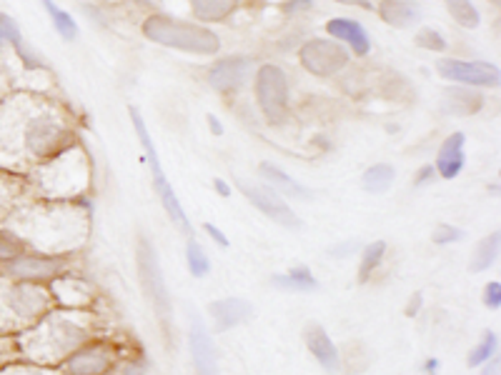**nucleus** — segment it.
<instances>
[{
  "label": "nucleus",
  "instance_id": "nucleus-40",
  "mask_svg": "<svg viewBox=\"0 0 501 375\" xmlns=\"http://www.w3.org/2000/svg\"><path fill=\"white\" fill-rule=\"evenodd\" d=\"M416 45L423 48V50H434V53H444L446 48H449L446 38L436 28H422L416 33Z\"/></svg>",
  "mask_w": 501,
  "mask_h": 375
},
{
  "label": "nucleus",
  "instance_id": "nucleus-38",
  "mask_svg": "<svg viewBox=\"0 0 501 375\" xmlns=\"http://www.w3.org/2000/svg\"><path fill=\"white\" fill-rule=\"evenodd\" d=\"M186 265H189V273L193 278H206L211 273V261L196 241H189L186 245Z\"/></svg>",
  "mask_w": 501,
  "mask_h": 375
},
{
  "label": "nucleus",
  "instance_id": "nucleus-45",
  "mask_svg": "<svg viewBox=\"0 0 501 375\" xmlns=\"http://www.w3.org/2000/svg\"><path fill=\"white\" fill-rule=\"evenodd\" d=\"M203 228H206V235L211 238L213 243L221 245V248H228V238H226V233H223L218 225H213V223H203Z\"/></svg>",
  "mask_w": 501,
  "mask_h": 375
},
{
  "label": "nucleus",
  "instance_id": "nucleus-20",
  "mask_svg": "<svg viewBox=\"0 0 501 375\" xmlns=\"http://www.w3.org/2000/svg\"><path fill=\"white\" fill-rule=\"evenodd\" d=\"M326 33L334 41L348 48V53L364 58L371 53V38H368L366 28L354 18H331L326 23Z\"/></svg>",
  "mask_w": 501,
  "mask_h": 375
},
{
  "label": "nucleus",
  "instance_id": "nucleus-18",
  "mask_svg": "<svg viewBox=\"0 0 501 375\" xmlns=\"http://www.w3.org/2000/svg\"><path fill=\"white\" fill-rule=\"evenodd\" d=\"M190 345V361L196 368V375H221L218 373V355H216V345H213L211 335L206 331V325L200 318H193L189 333Z\"/></svg>",
  "mask_w": 501,
  "mask_h": 375
},
{
  "label": "nucleus",
  "instance_id": "nucleus-6",
  "mask_svg": "<svg viewBox=\"0 0 501 375\" xmlns=\"http://www.w3.org/2000/svg\"><path fill=\"white\" fill-rule=\"evenodd\" d=\"M144 35L151 43L166 45V48L193 53V56H213L221 50V38L213 33L211 28L171 18L166 13L148 15L144 21Z\"/></svg>",
  "mask_w": 501,
  "mask_h": 375
},
{
  "label": "nucleus",
  "instance_id": "nucleus-25",
  "mask_svg": "<svg viewBox=\"0 0 501 375\" xmlns=\"http://www.w3.org/2000/svg\"><path fill=\"white\" fill-rule=\"evenodd\" d=\"M271 283L283 293H313V290H319V278L313 276L311 268H306V265H296L283 276H274Z\"/></svg>",
  "mask_w": 501,
  "mask_h": 375
},
{
  "label": "nucleus",
  "instance_id": "nucleus-24",
  "mask_svg": "<svg viewBox=\"0 0 501 375\" xmlns=\"http://www.w3.org/2000/svg\"><path fill=\"white\" fill-rule=\"evenodd\" d=\"M381 21L389 23L391 28H412L422 18V8L416 0H381L379 3Z\"/></svg>",
  "mask_w": 501,
  "mask_h": 375
},
{
  "label": "nucleus",
  "instance_id": "nucleus-26",
  "mask_svg": "<svg viewBox=\"0 0 501 375\" xmlns=\"http://www.w3.org/2000/svg\"><path fill=\"white\" fill-rule=\"evenodd\" d=\"M258 173L266 178V183L274 188V190H281V193H286V196H291V198H301V200L309 198V190L301 186L299 180H293L289 173H283L281 168L271 166V163H261Z\"/></svg>",
  "mask_w": 501,
  "mask_h": 375
},
{
  "label": "nucleus",
  "instance_id": "nucleus-56",
  "mask_svg": "<svg viewBox=\"0 0 501 375\" xmlns=\"http://www.w3.org/2000/svg\"><path fill=\"white\" fill-rule=\"evenodd\" d=\"M491 3H494V5H499V0H491Z\"/></svg>",
  "mask_w": 501,
  "mask_h": 375
},
{
  "label": "nucleus",
  "instance_id": "nucleus-3",
  "mask_svg": "<svg viewBox=\"0 0 501 375\" xmlns=\"http://www.w3.org/2000/svg\"><path fill=\"white\" fill-rule=\"evenodd\" d=\"M103 331L106 328L93 310H70L56 306L28 331L15 335V341L23 361L58 368L73 351L103 335Z\"/></svg>",
  "mask_w": 501,
  "mask_h": 375
},
{
  "label": "nucleus",
  "instance_id": "nucleus-46",
  "mask_svg": "<svg viewBox=\"0 0 501 375\" xmlns=\"http://www.w3.org/2000/svg\"><path fill=\"white\" fill-rule=\"evenodd\" d=\"M422 308H423V293H419V290H416V293L412 296V300L406 303V310H404V316H406V318H416V316L422 313Z\"/></svg>",
  "mask_w": 501,
  "mask_h": 375
},
{
  "label": "nucleus",
  "instance_id": "nucleus-51",
  "mask_svg": "<svg viewBox=\"0 0 501 375\" xmlns=\"http://www.w3.org/2000/svg\"><path fill=\"white\" fill-rule=\"evenodd\" d=\"M206 121H209V128H211L213 135H223V123L218 121V118H216V115H209V118H206Z\"/></svg>",
  "mask_w": 501,
  "mask_h": 375
},
{
  "label": "nucleus",
  "instance_id": "nucleus-32",
  "mask_svg": "<svg viewBox=\"0 0 501 375\" xmlns=\"http://www.w3.org/2000/svg\"><path fill=\"white\" fill-rule=\"evenodd\" d=\"M444 3L449 15H451L461 28H467V31H477V28L481 25L479 8H477L471 0H444Z\"/></svg>",
  "mask_w": 501,
  "mask_h": 375
},
{
  "label": "nucleus",
  "instance_id": "nucleus-43",
  "mask_svg": "<svg viewBox=\"0 0 501 375\" xmlns=\"http://www.w3.org/2000/svg\"><path fill=\"white\" fill-rule=\"evenodd\" d=\"M481 300H484V306H487L489 310L501 308V283L499 280H491V283H487Z\"/></svg>",
  "mask_w": 501,
  "mask_h": 375
},
{
  "label": "nucleus",
  "instance_id": "nucleus-30",
  "mask_svg": "<svg viewBox=\"0 0 501 375\" xmlns=\"http://www.w3.org/2000/svg\"><path fill=\"white\" fill-rule=\"evenodd\" d=\"M499 248H501V233L499 231L489 233V235L477 245L474 255H471V270H474V273H484V270H489L491 265L496 263V258H499Z\"/></svg>",
  "mask_w": 501,
  "mask_h": 375
},
{
  "label": "nucleus",
  "instance_id": "nucleus-5",
  "mask_svg": "<svg viewBox=\"0 0 501 375\" xmlns=\"http://www.w3.org/2000/svg\"><path fill=\"white\" fill-rule=\"evenodd\" d=\"M51 308H56V303L48 286L0 276V331L3 333L21 335Z\"/></svg>",
  "mask_w": 501,
  "mask_h": 375
},
{
  "label": "nucleus",
  "instance_id": "nucleus-33",
  "mask_svg": "<svg viewBox=\"0 0 501 375\" xmlns=\"http://www.w3.org/2000/svg\"><path fill=\"white\" fill-rule=\"evenodd\" d=\"M496 351H499V335L494 331H487L481 335L479 345L471 348V353H469V368H481V365H487L489 361L496 358Z\"/></svg>",
  "mask_w": 501,
  "mask_h": 375
},
{
  "label": "nucleus",
  "instance_id": "nucleus-12",
  "mask_svg": "<svg viewBox=\"0 0 501 375\" xmlns=\"http://www.w3.org/2000/svg\"><path fill=\"white\" fill-rule=\"evenodd\" d=\"M299 60L301 66L306 68L311 76L331 78L339 76L341 70L348 68L351 53L339 41H331V38H311V41H306V43L301 45Z\"/></svg>",
  "mask_w": 501,
  "mask_h": 375
},
{
  "label": "nucleus",
  "instance_id": "nucleus-22",
  "mask_svg": "<svg viewBox=\"0 0 501 375\" xmlns=\"http://www.w3.org/2000/svg\"><path fill=\"white\" fill-rule=\"evenodd\" d=\"M209 316H211L216 331H231L251 320L254 306L244 298H221L213 300L209 306Z\"/></svg>",
  "mask_w": 501,
  "mask_h": 375
},
{
  "label": "nucleus",
  "instance_id": "nucleus-41",
  "mask_svg": "<svg viewBox=\"0 0 501 375\" xmlns=\"http://www.w3.org/2000/svg\"><path fill=\"white\" fill-rule=\"evenodd\" d=\"M467 238V233L457 228V225H449V223H441V225H436L434 228V235H431V241L436 245H451V243H459V241H464Z\"/></svg>",
  "mask_w": 501,
  "mask_h": 375
},
{
  "label": "nucleus",
  "instance_id": "nucleus-29",
  "mask_svg": "<svg viewBox=\"0 0 501 375\" xmlns=\"http://www.w3.org/2000/svg\"><path fill=\"white\" fill-rule=\"evenodd\" d=\"M386 251H389V245L386 241H374V243H368L361 248V263H358V283L364 286L371 280V276L379 270L381 261L386 258Z\"/></svg>",
  "mask_w": 501,
  "mask_h": 375
},
{
  "label": "nucleus",
  "instance_id": "nucleus-44",
  "mask_svg": "<svg viewBox=\"0 0 501 375\" xmlns=\"http://www.w3.org/2000/svg\"><path fill=\"white\" fill-rule=\"evenodd\" d=\"M436 168L431 166V163H426V166H422L419 170H416V176H413V186L422 188V186H429V183H434L436 180Z\"/></svg>",
  "mask_w": 501,
  "mask_h": 375
},
{
  "label": "nucleus",
  "instance_id": "nucleus-52",
  "mask_svg": "<svg viewBox=\"0 0 501 375\" xmlns=\"http://www.w3.org/2000/svg\"><path fill=\"white\" fill-rule=\"evenodd\" d=\"M313 0H289V8L286 11H299V8H309Z\"/></svg>",
  "mask_w": 501,
  "mask_h": 375
},
{
  "label": "nucleus",
  "instance_id": "nucleus-34",
  "mask_svg": "<svg viewBox=\"0 0 501 375\" xmlns=\"http://www.w3.org/2000/svg\"><path fill=\"white\" fill-rule=\"evenodd\" d=\"M148 368H151V361H148V355L144 353V348H125V353L123 358L118 361L116 365V373L118 375H148Z\"/></svg>",
  "mask_w": 501,
  "mask_h": 375
},
{
  "label": "nucleus",
  "instance_id": "nucleus-39",
  "mask_svg": "<svg viewBox=\"0 0 501 375\" xmlns=\"http://www.w3.org/2000/svg\"><path fill=\"white\" fill-rule=\"evenodd\" d=\"M0 375H66L60 368H51V365H38L31 361H13L5 368H0Z\"/></svg>",
  "mask_w": 501,
  "mask_h": 375
},
{
  "label": "nucleus",
  "instance_id": "nucleus-13",
  "mask_svg": "<svg viewBox=\"0 0 501 375\" xmlns=\"http://www.w3.org/2000/svg\"><path fill=\"white\" fill-rule=\"evenodd\" d=\"M439 76L449 83H459L467 88H496L501 80L499 68L487 60H461V58H441L436 63Z\"/></svg>",
  "mask_w": 501,
  "mask_h": 375
},
{
  "label": "nucleus",
  "instance_id": "nucleus-36",
  "mask_svg": "<svg viewBox=\"0 0 501 375\" xmlns=\"http://www.w3.org/2000/svg\"><path fill=\"white\" fill-rule=\"evenodd\" d=\"M15 58L8 56V50H0V98H5L8 93L18 90V76L21 66L15 68Z\"/></svg>",
  "mask_w": 501,
  "mask_h": 375
},
{
  "label": "nucleus",
  "instance_id": "nucleus-7",
  "mask_svg": "<svg viewBox=\"0 0 501 375\" xmlns=\"http://www.w3.org/2000/svg\"><path fill=\"white\" fill-rule=\"evenodd\" d=\"M128 115H131L134 131H135V135H138V141H141V148H144L145 160H148V168H151V178H153V188H156L158 198H161L163 208H166L168 218H171V223H176V225H179L181 233L190 235L189 215H186V210H183V206H181V200H179V196H176V190L171 188L166 173H163V163H161V158H158L156 143H153L151 133H148V128H145L144 115H141V111H138V108H134V105H131Z\"/></svg>",
  "mask_w": 501,
  "mask_h": 375
},
{
  "label": "nucleus",
  "instance_id": "nucleus-31",
  "mask_svg": "<svg viewBox=\"0 0 501 375\" xmlns=\"http://www.w3.org/2000/svg\"><path fill=\"white\" fill-rule=\"evenodd\" d=\"M396 180V170L389 163H376V166L366 168V173L361 176V186L368 193H384L391 183Z\"/></svg>",
  "mask_w": 501,
  "mask_h": 375
},
{
  "label": "nucleus",
  "instance_id": "nucleus-21",
  "mask_svg": "<svg viewBox=\"0 0 501 375\" xmlns=\"http://www.w3.org/2000/svg\"><path fill=\"white\" fill-rule=\"evenodd\" d=\"M464 166H467V135L451 133L439 148V155H436V176L444 178V180H454V178L461 176Z\"/></svg>",
  "mask_w": 501,
  "mask_h": 375
},
{
  "label": "nucleus",
  "instance_id": "nucleus-54",
  "mask_svg": "<svg viewBox=\"0 0 501 375\" xmlns=\"http://www.w3.org/2000/svg\"><path fill=\"white\" fill-rule=\"evenodd\" d=\"M341 3H351V5H358V8H366V11H371V3H366V0H341Z\"/></svg>",
  "mask_w": 501,
  "mask_h": 375
},
{
  "label": "nucleus",
  "instance_id": "nucleus-10",
  "mask_svg": "<svg viewBox=\"0 0 501 375\" xmlns=\"http://www.w3.org/2000/svg\"><path fill=\"white\" fill-rule=\"evenodd\" d=\"M256 103L271 125H286L291 115V86L286 70L266 63L256 70Z\"/></svg>",
  "mask_w": 501,
  "mask_h": 375
},
{
  "label": "nucleus",
  "instance_id": "nucleus-16",
  "mask_svg": "<svg viewBox=\"0 0 501 375\" xmlns=\"http://www.w3.org/2000/svg\"><path fill=\"white\" fill-rule=\"evenodd\" d=\"M251 76V58L246 56H228L216 60L209 68V83L218 93H236L246 86Z\"/></svg>",
  "mask_w": 501,
  "mask_h": 375
},
{
  "label": "nucleus",
  "instance_id": "nucleus-49",
  "mask_svg": "<svg viewBox=\"0 0 501 375\" xmlns=\"http://www.w3.org/2000/svg\"><path fill=\"white\" fill-rule=\"evenodd\" d=\"M439 358H426V361H423V365H422V370L426 375H436L439 373Z\"/></svg>",
  "mask_w": 501,
  "mask_h": 375
},
{
  "label": "nucleus",
  "instance_id": "nucleus-55",
  "mask_svg": "<svg viewBox=\"0 0 501 375\" xmlns=\"http://www.w3.org/2000/svg\"><path fill=\"white\" fill-rule=\"evenodd\" d=\"M134 3H141V5H148V3H153V0H134Z\"/></svg>",
  "mask_w": 501,
  "mask_h": 375
},
{
  "label": "nucleus",
  "instance_id": "nucleus-53",
  "mask_svg": "<svg viewBox=\"0 0 501 375\" xmlns=\"http://www.w3.org/2000/svg\"><path fill=\"white\" fill-rule=\"evenodd\" d=\"M496 365H499V361L494 358V361H489V363H487V368H484V373H481V375H496Z\"/></svg>",
  "mask_w": 501,
  "mask_h": 375
},
{
  "label": "nucleus",
  "instance_id": "nucleus-17",
  "mask_svg": "<svg viewBox=\"0 0 501 375\" xmlns=\"http://www.w3.org/2000/svg\"><path fill=\"white\" fill-rule=\"evenodd\" d=\"M303 341H306L309 353L316 358V363L321 365L326 373H331V375L341 373V368H344L341 353H339L336 343L331 341V335L323 331L319 323H309V325H306V331H303Z\"/></svg>",
  "mask_w": 501,
  "mask_h": 375
},
{
  "label": "nucleus",
  "instance_id": "nucleus-27",
  "mask_svg": "<svg viewBox=\"0 0 501 375\" xmlns=\"http://www.w3.org/2000/svg\"><path fill=\"white\" fill-rule=\"evenodd\" d=\"M196 18L203 23H221L238 8V0H190Z\"/></svg>",
  "mask_w": 501,
  "mask_h": 375
},
{
  "label": "nucleus",
  "instance_id": "nucleus-9",
  "mask_svg": "<svg viewBox=\"0 0 501 375\" xmlns=\"http://www.w3.org/2000/svg\"><path fill=\"white\" fill-rule=\"evenodd\" d=\"M125 348L128 343L98 335L93 341L83 343L79 351H73L58 368L66 375H111L125 353Z\"/></svg>",
  "mask_w": 501,
  "mask_h": 375
},
{
  "label": "nucleus",
  "instance_id": "nucleus-15",
  "mask_svg": "<svg viewBox=\"0 0 501 375\" xmlns=\"http://www.w3.org/2000/svg\"><path fill=\"white\" fill-rule=\"evenodd\" d=\"M51 296L58 308H70V310H96V290L88 280L73 276V273H63L56 280L48 283Z\"/></svg>",
  "mask_w": 501,
  "mask_h": 375
},
{
  "label": "nucleus",
  "instance_id": "nucleus-48",
  "mask_svg": "<svg viewBox=\"0 0 501 375\" xmlns=\"http://www.w3.org/2000/svg\"><path fill=\"white\" fill-rule=\"evenodd\" d=\"M213 188H216V193H218L221 198H231V186H228L223 178H213Z\"/></svg>",
  "mask_w": 501,
  "mask_h": 375
},
{
  "label": "nucleus",
  "instance_id": "nucleus-19",
  "mask_svg": "<svg viewBox=\"0 0 501 375\" xmlns=\"http://www.w3.org/2000/svg\"><path fill=\"white\" fill-rule=\"evenodd\" d=\"M31 200H35V196L28 178L11 170H0V223Z\"/></svg>",
  "mask_w": 501,
  "mask_h": 375
},
{
  "label": "nucleus",
  "instance_id": "nucleus-42",
  "mask_svg": "<svg viewBox=\"0 0 501 375\" xmlns=\"http://www.w3.org/2000/svg\"><path fill=\"white\" fill-rule=\"evenodd\" d=\"M13 361H21V351H18V341L15 335L0 331V368H5Z\"/></svg>",
  "mask_w": 501,
  "mask_h": 375
},
{
  "label": "nucleus",
  "instance_id": "nucleus-28",
  "mask_svg": "<svg viewBox=\"0 0 501 375\" xmlns=\"http://www.w3.org/2000/svg\"><path fill=\"white\" fill-rule=\"evenodd\" d=\"M41 5H43L45 13H48V18L53 21V28H56V33L60 35L63 41L70 43V41L79 38V23H76V18H73L70 13L63 11L56 0H41Z\"/></svg>",
  "mask_w": 501,
  "mask_h": 375
},
{
  "label": "nucleus",
  "instance_id": "nucleus-37",
  "mask_svg": "<svg viewBox=\"0 0 501 375\" xmlns=\"http://www.w3.org/2000/svg\"><path fill=\"white\" fill-rule=\"evenodd\" d=\"M25 43L21 33V25L8 13L0 11V50H15L18 45Z\"/></svg>",
  "mask_w": 501,
  "mask_h": 375
},
{
  "label": "nucleus",
  "instance_id": "nucleus-23",
  "mask_svg": "<svg viewBox=\"0 0 501 375\" xmlns=\"http://www.w3.org/2000/svg\"><path fill=\"white\" fill-rule=\"evenodd\" d=\"M487 105L484 93L477 88H446L444 100H441V108L449 115H457V118H469V115H477Z\"/></svg>",
  "mask_w": 501,
  "mask_h": 375
},
{
  "label": "nucleus",
  "instance_id": "nucleus-11",
  "mask_svg": "<svg viewBox=\"0 0 501 375\" xmlns=\"http://www.w3.org/2000/svg\"><path fill=\"white\" fill-rule=\"evenodd\" d=\"M73 255H51L38 253V251H25L21 258H15L11 263L0 265V276L11 278V280H23V283H41L48 286L51 280H56L63 273H70Z\"/></svg>",
  "mask_w": 501,
  "mask_h": 375
},
{
  "label": "nucleus",
  "instance_id": "nucleus-8",
  "mask_svg": "<svg viewBox=\"0 0 501 375\" xmlns=\"http://www.w3.org/2000/svg\"><path fill=\"white\" fill-rule=\"evenodd\" d=\"M135 261H138V276H141V286H144L145 298L151 300V308L156 313L158 323L163 335H171L173 320H171V298H168L166 280H163V270H161V261L151 238L138 235V248H135Z\"/></svg>",
  "mask_w": 501,
  "mask_h": 375
},
{
  "label": "nucleus",
  "instance_id": "nucleus-4",
  "mask_svg": "<svg viewBox=\"0 0 501 375\" xmlns=\"http://www.w3.org/2000/svg\"><path fill=\"white\" fill-rule=\"evenodd\" d=\"M33 196L41 200H79L90 190L93 160L80 143H73L28 173Z\"/></svg>",
  "mask_w": 501,
  "mask_h": 375
},
{
  "label": "nucleus",
  "instance_id": "nucleus-35",
  "mask_svg": "<svg viewBox=\"0 0 501 375\" xmlns=\"http://www.w3.org/2000/svg\"><path fill=\"white\" fill-rule=\"evenodd\" d=\"M25 251H28V245H25V241H23L21 235H15L11 228H5V225L0 223V265L11 263L15 258H21Z\"/></svg>",
  "mask_w": 501,
  "mask_h": 375
},
{
  "label": "nucleus",
  "instance_id": "nucleus-2",
  "mask_svg": "<svg viewBox=\"0 0 501 375\" xmlns=\"http://www.w3.org/2000/svg\"><path fill=\"white\" fill-rule=\"evenodd\" d=\"M93 200L35 198L8 215L3 225L21 235L31 251L51 255H73L88 243Z\"/></svg>",
  "mask_w": 501,
  "mask_h": 375
},
{
  "label": "nucleus",
  "instance_id": "nucleus-50",
  "mask_svg": "<svg viewBox=\"0 0 501 375\" xmlns=\"http://www.w3.org/2000/svg\"><path fill=\"white\" fill-rule=\"evenodd\" d=\"M83 11H86V15H88V18H93V21H98L100 25H106V18L100 15V11H98V8H96V5H83Z\"/></svg>",
  "mask_w": 501,
  "mask_h": 375
},
{
  "label": "nucleus",
  "instance_id": "nucleus-1",
  "mask_svg": "<svg viewBox=\"0 0 501 375\" xmlns=\"http://www.w3.org/2000/svg\"><path fill=\"white\" fill-rule=\"evenodd\" d=\"M79 143L73 111L38 90L0 98V170L28 176L35 166Z\"/></svg>",
  "mask_w": 501,
  "mask_h": 375
},
{
  "label": "nucleus",
  "instance_id": "nucleus-47",
  "mask_svg": "<svg viewBox=\"0 0 501 375\" xmlns=\"http://www.w3.org/2000/svg\"><path fill=\"white\" fill-rule=\"evenodd\" d=\"M357 251H358V243L357 241H351V243H341V245H336V248H331L329 255H331V258H348V255H354Z\"/></svg>",
  "mask_w": 501,
  "mask_h": 375
},
{
  "label": "nucleus",
  "instance_id": "nucleus-14",
  "mask_svg": "<svg viewBox=\"0 0 501 375\" xmlns=\"http://www.w3.org/2000/svg\"><path fill=\"white\" fill-rule=\"evenodd\" d=\"M238 190L244 193V198L258 208L266 218H271L274 223H279L283 228H293L299 231L303 221L299 215L289 208V203L281 198L279 190H274L271 186H248V183H238Z\"/></svg>",
  "mask_w": 501,
  "mask_h": 375
}]
</instances>
